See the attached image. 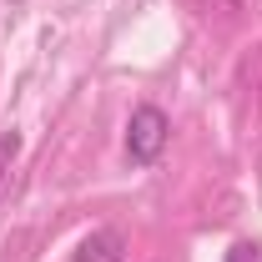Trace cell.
<instances>
[{
	"label": "cell",
	"instance_id": "1",
	"mask_svg": "<svg viewBox=\"0 0 262 262\" xmlns=\"http://www.w3.org/2000/svg\"><path fill=\"white\" fill-rule=\"evenodd\" d=\"M166 136H171V121H166L162 106H136L131 121H126V157H131V166H151L162 157Z\"/></svg>",
	"mask_w": 262,
	"mask_h": 262
},
{
	"label": "cell",
	"instance_id": "3",
	"mask_svg": "<svg viewBox=\"0 0 262 262\" xmlns=\"http://www.w3.org/2000/svg\"><path fill=\"white\" fill-rule=\"evenodd\" d=\"M15 157H20V131H0V182L15 166Z\"/></svg>",
	"mask_w": 262,
	"mask_h": 262
},
{
	"label": "cell",
	"instance_id": "2",
	"mask_svg": "<svg viewBox=\"0 0 262 262\" xmlns=\"http://www.w3.org/2000/svg\"><path fill=\"white\" fill-rule=\"evenodd\" d=\"M121 232H111V227H101V232H91L81 247H76V262H121Z\"/></svg>",
	"mask_w": 262,
	"mask_h": 262
},
{
	"label": "cell",
	"instance_id": "4",
	"mask_svg": "<svg viewBox=\"0 0 262 262\" xmlns=\"http://www.w3.org/2000/svg\"><path fill=\"white\" fill-rule=\"evenodd\" d=\"M232 262H257V247H247V242H242V247H232Z\"/></svg>",
	"mask_w": 262,
	"mask_h": 262
}]
</instances>
